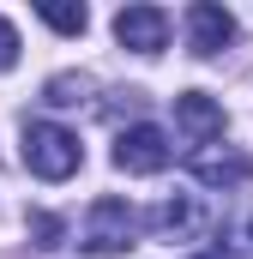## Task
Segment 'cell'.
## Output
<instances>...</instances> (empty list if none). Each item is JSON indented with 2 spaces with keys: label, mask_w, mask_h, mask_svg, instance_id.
Returning a JSON list of instances; mask_svg holds the SVG:
<instances>
[{
  "label": "cell",
  "mask_w": 253,
  "mask_h": 259,
  "mask_svg": "<svg viewBox=\"0 0 253 259\" xmlns=\"http://www.w3.org/2000/svg\"><path fill=\"white\" fill-rule=\"evenodd\" d=\"M85 91H91V78H85V72H61V78H49V91H43V97H49L55 109H72Z\"/></svg>",
  "instance_id": "cell-11"
},
{
  "label": "cell",
  "mask_w": 253,
  "mask_h": 259,
  "mask_svg": "<svg viewBox=\"0 0 253 259\" xmlns=\"http://www.w3.org/2000/svg\"><path fill=\"white\" fill-rule=\"evenodd\" d=\"M151 229H157V235H175V241H181V235H193V229H199V205H193L187 193H181V199H163V205L151 211Z\"/></svg>",
  "instance_id": "cell-8"
},
{
  "label": "cell",
  "mask_w": 253,
  "mask_h": 259,
  "mask_svg": "<svg viewBox=\"0 0 253 259\" xmlns=\"http://www.w3.org/2000/svg\"><path fill=\"white\" fill-rule=\"evenodd\" d=\"M24 229H30V241H36V247H66V223L55 217V211H30V217H24Z\"/></svg>",
  "instance_id": "cell-10"
},
{
  "label": "cell",
  "mask_w": 253,
  "mask_h": 259,
  "mask_svg": "<svg viewBox=\"0 0 253 259\" xmlns=\"http://www.w3.org/2000/svg\"><path fill=\"white\" fill-rule=\"evenodd\" d=\"M78 163H85L78 133L55 127V121H30V127H24V169H30V175L66 181V175H78Z\"/></svg>",
  "instance_id": "cell-1"
},
{
  "label": "cell",
  "mask_w": 253,
  "mask_h": 259,
  "mask_svg": "<svg viewBox=\"0 0 253 259\" xmlns=\"http://www.w3.org/2000/svg\"><path fill=\"white\" fill-rule=\"evenodd\" d=\"M115 42L133 55H163L169 42V12L163 6H121L115 12Z\"/></svg>",
  "instance_id": "cell-4"
},
{
  "label": "cell",
  "mask_w": 253,
  "mask_h": 259,
  "mask_svg": "<svg viewBox=\"0 0 253 259\" xmlns=\"http://www.w3.org/2000/svg\"><path fill=\"white\" fill-rule=\"evenodd\" d=\"M235 42V18L217 6V0H199V6H187V49L199 55V61H211L217 49H229Z\"/></svg>",
  "instance_id": "cell-5"
},
{
  "label": "cell",
  "mask_w": 253,
  "mask_h": 259,
  "mask_svg": "<svg viewBox=\"0 0 253 259\" xmlns=\"http://www.w3.org/2000/svg\"><path fill=\"white\" fill-rule=\"evenodd\" d=\"M193 181L205 187H247L253 181V157L247 151H193Z\"/></svg>",
  "instance_id": "cell-7"
},
{
  "label": "cell",
  "mask_w": 253,
  "mask_h": 259,
  "mask_svg": "<svg viewBox=\"0 0 253 259\" xmlns=\"http://www.w3.org/2000/svg\"><path fill=\"white\" fill-rule=\"evenodd\" d=\"M175 127L187 133L193 145L223 139V103H211L205 91H181V97H175Z\"/></svg>",
  "instance_id": "cell-6"
},
{
  "label": "cell",
  "mask_w": 253,
  "mask_h": 259,
  "mask_svg": "<svg viewBox=\"0 0 253 259\" xmlns=\"http://www.w3.org/2000/svg\"><path fill=\"white\" fill-rule=\"evenodd\" d=\"M169 157H175V145H169V133L163 127H126L115 139V169L121 175H157V169H169Z\"/></svg>",
  "instance_id": "cell-2"
},
{
  "label": "cell",
  "mask_w": 253,
  "mask_h": 259,
  "mask_svg": "<svg viewBox=\"0 0 253 259\" xmlns=\"http://www.w3.org/2000/svg\"><path fill=\"white\" fill-rule=\"evenodd\" d=\"M199 259H229V253H199Z\"/></svg>",
  "instance_id": "cell-13"
},
{
  "label": "cell",
  "mask_w": 253,
  "mask_h": 259,
  "mask_svg": "<svg viewBox=\"0 0 253 259\" xmlns=\"http://www.w3.org/2000/svg\"><path fill=\"white\" fill-rule=\"evenodd\" d=\"M133 229H139V217H133L126 199H97L85 211V247L91 253H121V247H133Z\"/></svg>",
  "instance_id": "cell-3"
},
{
  "label": "cell",
  "mask_w": 253,
  "mask_h": 259,
  "mask_svg": "<svg viewBox=\"0 0 253 259\" xmlns=\"http://www.w3.org/2000/svg\"><path fill=\"white\" fill-rule=\"evenodd\" d=\"M18 66V30H12V18H0V72H12Z\"/></svg>",
  "instance_id": "cell-12"
},
{
  "label": "cell",
  "mask_w": 253,
  "mask_h": 259,
  "mask_svg": "<svg viewBox=\"0 0 253 259\" xmlns=\"http://www.w3.org/2000/svg\"><path fill=\"white\" fill-rule=\"evenodd\" d=\"M36 18H43V24H55L61 36H85V24H91V12H85V6H61V0H43V6H36Z\"/></svg>",
  "instance_id": "cell-9"
}]
</instances>
